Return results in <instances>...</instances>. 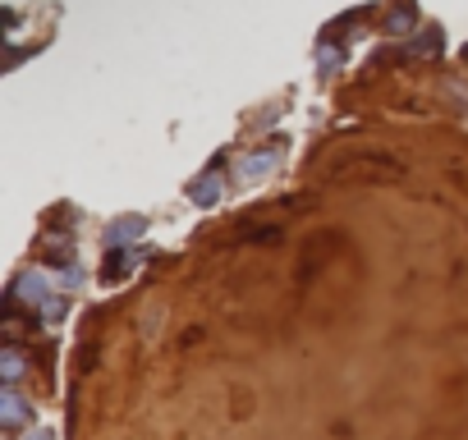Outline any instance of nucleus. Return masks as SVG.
Returning <instances> with one entry per match:
<instances>
[]
</instances>
